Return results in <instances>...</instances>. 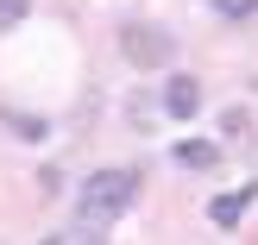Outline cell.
Instances as JSON below:
<instances>
[{
  "label": "cell",
  "mask_w": 258,
  "mask_h": 245,
  "mask_svg": "<svg viewBox=\"0 0 258 245\" xmlns=\"http://www.w3.org/2000/svg\"><path fill=\"white\" fill-rule=\"evenodd\" d=\"M139 201V176L133 170H95L76 195V220L82 226H113L126 208Z\"/></svg>",
  "instance_id": "1"
},
{
  "label": "cell",
  "mask_w": 258,
  "mask_h": 245,
  "mask_svg": "<svg viewBox=\"0 0 258 245\" xmlns=\"http://www.w3.org/2000/svg\"><path fill=\"white\" fill-rule=\"evenodd\" d=\"M120 57L139 63V69H164V63L176 57V38L164 32V25H151V19H126L120 25Z\"/></svg>",
  "instance_id": "2"
},
{
  "label": "cell",
  "mask_w": 258,
  "mask_h": 245,
  "mask_svg": "<svg viewBox=\"0 0 258 245\" xmlns=\"http://www.w3.org/2000/svg\"><path fill=\"white\" fill-rule=\"evenodd\" d=\"M164 113H170V120H196V113H202V82H196V75H170Z\"/></svg>",
  "instance_id": "3"
},
{
  "label": "cell",
  "mask_w": 258,
  "mask_h": 245,
  "mask_svg": "<svg viewBox=\"0 0 258 245\" xmlns=\"http://www.w3.org/2000/svg\"><path fill=\"white\" fill-rule=\"evenodd\" d=\"M246 208H252V183H246V189H233V195H221L208 214H214V226H239V214H246Z\"/></svg>",
  "instance_id": "4"
},
{
  "label": "cell",
  "mask_w": 258,
  "mask_h": 245,
  "mask_svg": "<svg viewBox=\"0 0 258 245\" xmlns=\"http://www.w3.org/2000/svg\"><path fill=\"white\" fill-rule=\"evenodd\" d=\"M176 164H183V170H214L221 151H214L208 138H189V145H176Z\"/></svg>",
  "instance_id": "5"
},
{
  "label": "cell",
  "mask_w": 258,
  "mask_h": 245,
  "mask_svg": "<svg viewBox=\"0 0 258 245\" xmlns=\"http://www.w3.org/2000/svg\"><path fill=\"white\" fill-rule=\"evenodd\" d=\"M44 245H101V239H95V226H82V220H76V226H63V233H50Z\"/></svg>",
  "instance_id": "6"
},
{
  "label": "cell",
  "mask_w": 258,
  "mask_h": 245,
  "mask_svg": "<svg viewBox=\"0 0 258 245\" xmlns=\"http://www.w3.org/2000/svg\"><path fill=\"white\" fill-rule=\"evenodd\" d=\"M25 13H32V0H0V32H13Z\"/></svg>",
  "instance_id": "7"
},
{
  "label": "cell",
  "mask_w": 258,
  "mask_h": 245,
  "mask_svg": "<svg viewBox=\"0 0 258 245\" xmlns=\"http://www.w3.org/2000/svg\"><path fill=\"white\" fill-rule=\"evenodd\" d=\"M214 13H221V19H252L258 0H214Z\"/></svg>",
  "instance_id": "8"
}]
</instances>
